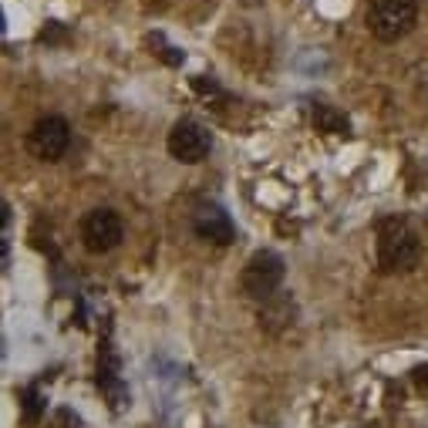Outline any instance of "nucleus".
<instances>
[{
  "mask_svg": "<svg viewBox=\"0 0 428 428\" xmlns=\"http://www.w3.org/2000/svg\"><path fill=\"white\" fill-rule=\"evenodd\" d=\"M374 250H378L381 273H408L422 260V243L405 219H381Z\"/></svg>",
  "mask_w": 428,
  "mask_h": 428,
  "instance_id": "1",
  "label": "nucleus"
},
{
  "mask_svg": "<svg viewBox=\"0 0 428 428\" xmlns=\"http://www.w3.org/2000/svg\"><path fill=\"white\" fill-rule=\"evenodd\" d=\"M415 0H371L368 27L378 40H401L415 27Z\"/></svg>",
  "mask_w": 428,
  "mask_h": 428,
  "instance_id": "2",
  "label": "nucleus"
},
{
  "mask_svg": "<svg viewBox=\"0 0 428 428\" xmlns=\"http://www.w3.org/2000/svg\"><path fill=\"white\" fill-rule=\"evenodd\" d=\"M243 293L253 297V300H270L276 297V287L283 283V260L273 253V250H256L246 267H243Z\"/></svg>",
  "mask_w": 428,
  "mask_h": 428,
  "instance_id": "3",
  "label": "nucleus"
},
{
  "mask_svg": "<svg viewBox=\"0 0 428 428\" xmlns=\"http://www.w3.org/2000/svg\"><path fill=\"white\" fill-rule=\"evenodd\" d=\"M68 142H71L68 121L58 115H47V118H40V121H34V128L27 135V149H31V156L44 158V162H54V158L64 156Z\"/></svg>",
  "mask_w": 428,
  "mask_h": 428,
  "instance_id": "4",
  "label": "nucleus"
},
{
  "mask_svg": "<svg viewBox=\"0 0 428 428\" xmlns=\"http://www.w3.org/2000/svg\"><path fill=\"white\" fill-rule=\"evenodd\" d=\"M209 149H213V138L199 121H175L172 125V132H169V156L172 158L195 165L209 156Z\"/></svg>",
  "mask_w": 428,
  "mask_h": 428,
  "instance_id": "5",
  "label": "nucleus"
},
{
  "mask_svg": "<svg viewBox=\"0 0 428 428\" xmlns=\"http://www.w3.org/2000/svg\"><path fill=\"white\" fill-rule=\"evenodd\" d=\"M121 219L115 209H91L81 223V239L91 253H108L121 243Z\"/></svg>",
  "mask_w": 428,
  "mask_h": 428,
  "instance_id": "6",
  "label": "nucleus"
},
{
  "mask_svg": "<svg viewBox=\"0 0 428 428\" xmlns=\"http://www.w3.org/2000/svg\"><path fill=\"white\" fill-rule=\"evenodd\" d=\"M193 230L199 239H206V243H216V246H226V243H233V219L223 213L219 206H202V209H195L193 216Z\"/></svg>",
  "mask_w": 428,
  "mask_h": 428,
  "instance_id": "7",
  "label": "nucleus"
},
{
  "mask_svg": "<svg viewBox=\"0 0 428 428\" xmlns=\"http://www.w3.org/2000/svg\"><path fill=\"white\" fill-rule=\"evenodd\" d=\"M290 313H293V307H290V300L287 297H270V300H263V311H260V324L263 327H270V331H276L280 324H287L290 320Z\"/></svg>",
  "mask_w": 428,
  "mask_h": 428,
  "instance_id": "8",
  "label": "nucleus"
},
{
  "mask_svg": "<svg viewBox=\"0 0 428 428\" xmlns=\"http://www.w3.org/2000/svg\"><path fill=\"white\" fill-rule=\"evenodd\" d=\"M313 121H317V128L320 132H334V135H348L350 125L344 115H337V112H331L327 105H317L313 108Z\"/></svg>",
  "mask_w": 428,
  "mask_h": 428,
  "instance_id": "9",
  "label": "nucleus"
},
{
  "mask_svg": "<svg viewBox=\"0 0 428 428\" xmlns=\"http://www.w3.org/2000/svg\"><path fill=\"white\" fill-rule=\"evenodd\" d=\"M24 401V425L27 428H34L40 422V415H44V394H40L38 385H31V388H24V394H20Z\"/></svg>",
  "mask_w": 428,
  "mask_h": 428,
  "instance_id": "10",
  "label": "nucleus"
},
{
  "mask_svg": "<svg viewBox=\"0 0 428 428\" xmlns=\"http://www.w3.org/2000/svg\"><path fill=\"white\" fill-rule=\"evenodd\" d=\"M61 38H64V31H61L58 24H51L47 31H40V40H47V44H51V40H61Z\"/></svg>",
  "mask_w": 428,
  "mask_h": 428,
  "instance_id": "11",
  "label": "nucleus"
},
{
  "mask_svg": "<svg viewBox=\"0 0 428 428\" xmlns=\"http://www.w3.org/2000/svg\"><path fill=\"white\" fill-rule=\"evenodd\" d=\"M415 381H418L422 388H428V364H422V368H415Z\"/></svg>",
  "mask_w": 428,
  "mask_h": 428,
  "instance_id": "12",
  "label": "nucleus"
}]
</instances>
